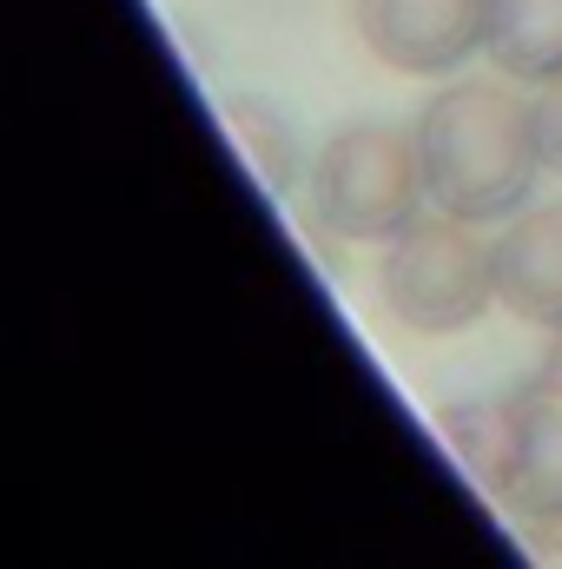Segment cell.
Wrapping results in <instances>:
<instances>
[{
    "label": "cell",
    "instance_id": "6da1fadb",
    "mask_svg": "<svg viewBox=\"0 0 562 569\" xmlns=\"http://www.w3.org/2000/svg\"><path fill=\"white\" fill-rule=\"evenodd\" d=\"M418 152L430 179V206L470 226L516 219L536 192L543 146H536V100L503 80H456L436 87L418 113Z\"/></svg>",
    "mask_w": 562,
    "mask_h": 569
},
{
    "label": "cell",
    "instance_id": "7a4b0ae2",
    "mask_svg": "<svg viewBox=\"0 0 562 569\" xmlns=\"http://www.w3.org/2000/svg\"><path fill=\"white\" fill-rule=\"evenodd\" d=\"M311 212L324 232L338 239H371L391 246L411 219H423L430 179H423V152L418 127H391V120H351L311 159Z\"/></svg>",
    "mask_w": 562,
    "mask_h": 569
},
{
    "label": "cell",
    "instance_id": "3957f363",
    "mask_svg": "<svg viewBox=\"0 0 562 569\" xmlns=\"http://www.w3.org/2000/svg\"><path fill=\"white\" fill-rule=\"evenodd\" d=\"M378 298L384 311L418 331V338H450L470 331L496 305V239H483L470 219L436 212L411 219L378 266Z\"/></svg>",
    "mask_w": 562,
    "mask_h": 569
},
{
    "label": "cell",
    "instance_id": "277c9868",
    "mask_svg": "<svg viewBox=\"0 0 562 569\" xmlns=\"http://www.w3.org/2000/svg\"><path fill=\"white\" fill-rule=\"evenodd\" d=\"M496 0H358V33L391 73H456L476 47H490Z\"/></svg>",
    "mask_w": 562,
    "mask_h": 569
},
{
    "label": "cell",
    "instance_id": "5b68a950",
    "mask_svg": "<svg viewBox=\"0 0 562 569\" xmlns=\"http://www.w3.org/2000/svg\"><path fill=\"white\" fill-rule=\"evenodd\" d=\"M496 503L523 523H562V385L543 371L510 391V457Z\"/></svg>",
    "mask_w": 562,
    "mask_h": 569
},
{
    "label": "cell",
    "instance_id": "8992f818",
    "mask_svg": "<svg viewBox=\"0 0 562 569\" xmlns=\"http://www.w3.org/2000/svg\"><path fill=\"white\" fill-rule=\"evenodd\" d=\"M496 305L536 331H562V199L530 206L496 239Z\"/></svg>",
    "mask_w": 562,
    "mask_h": 569
},
{
    "label": "cell",
    "instance_id": "52a82bcc",
    "mask_svg": "<svg viewBox=\"0 0 562 569\" xmlns=\"http://www.w3.org/2000/svg\"><path fill=\"white\" fill-rule=\"evenodd\" d=\"M490 60L510 80H556L562 73V0H496L490 7Z\"/></svg>",
    "mask_w": 562,
    "mask_h": 569
},
{
    "label": "cell",
    "instance_id": "ba28073f",
    "mask_svg": "<svg viewBox=\"0 0 562 569\" xmlns=\"http://www.w3.org/2000/svg\"><path fill=\"white\" fill-rule=\"evenodd\" d=\"M219 120L239 140L245 166L265 179V192H291L298 186V140H291V127L279 120V107H265L259 93H225L219 100Z\"/></svg>",
    "mask_w": 562,
    "mask_h": 569
},
{
    "label": "cell",
    "instance_id": "9c48e42d",
    "mask_svg": "<svg viewBox=\"0 0 562 569\" xmlns=\"http://www.w3.org/2000/svg\"><path fill=\"white\" fill-rule=\"evenodd\" d=\"M443 443L450 457L496 497L503 483V457H510V398H463L443 411Z\"/></svg>",
    "mask_w": 562,
    "mask_h": 569
},
{
    "label": "cell",
    "instance_id": "30bf717a",
    "mask_svg": "<svg viewBox=\"0 0 562 569\" xmlns=\"http://www.w3.org/2000/svg\"><path fill=\"white\" fill-rule=\"evenodd\" d=\"M536 146H543V166L562 179V73L536 87Z\"/></svg>",
    "mask_w": 562,
    "mask_h": 569
},
{
    "label": "cell",
    "instance_id": "8fae6325",
    "mask_svg": "<svg viewBox=\"0 0 562 569\" xmlns=\"http://www.w3.org/2000/svg\"><path fill=\"white\" fill-rule=\"evenodd\" d=\"M543 378H556L562 385V331H550V351H543V365H536Z\"/></svg>",
    "mask_w": 562,
    "mask_h": 569
}]
</instances>
